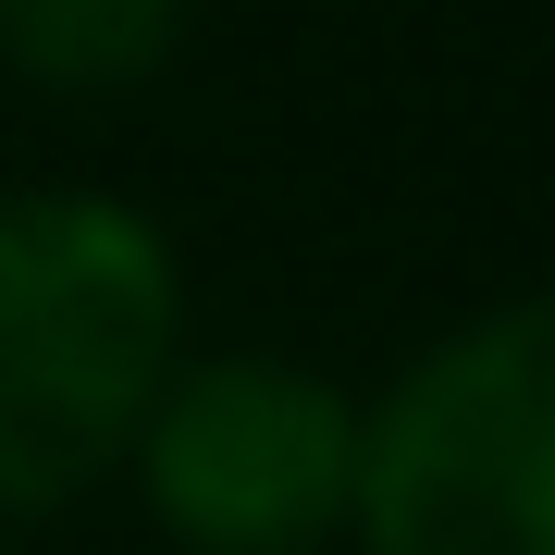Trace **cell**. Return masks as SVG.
<instances>
[{
  "instance_id": "1",
  "label": "cell",
  "mask_w": 555,
  "mask_h": 555,
  "mask_svg": "<svg viewBox=\"0 0 555 555\" xmlns=\"http://www.w3.org/2000/svg\"><path fill=\"white\" fill-rule=\"evenodd\" d=\"M185 358V259L112 185H0V518L124 481Z\"/></svg>"
},
{
  "instance_id": "2",
  "label": "cell",
  "mask_w": 555,
  "mask_h": 555,
  "mask_svg": "<svg viewBox=\"0 0 555 555\" xmlns=\"http://www.w3.org/2000/svg\"><path fill=\"white\" fill-rule=\"evenodd\" d=\"M358 555H555V284L444 321L358 396Z\"/></svg>"
},
{
  "instance_id": "3",
  "label": "cell",
  "mask_w": 555,
  "mask_h": 555,
  "mask_svg": "<svg viewBox=\"0 0 555 555\" xmlns=\"http://www.w3.org/2000/svg\"><path fill=\"white\" fill-rule=\"evenodd\" d=\"M124 481L173 555H334L358 518V396L272 346H185Z\"/></svg>"
},
{
  "instance_id": "4",
  "label": "cell",
  "mask_w": 555,
  "mask_h": 555,
  "mask_svg": "<svg viewBox=\"0 0 555 555\" xmlns=\"http://www.w3.org/2000/svg\"><path fill=\"white\" fill-rule=\"evenodd\" d=\"M198 0H0V62L50 100H124L173 62Z\"/></svg>"
}]
</instances>
